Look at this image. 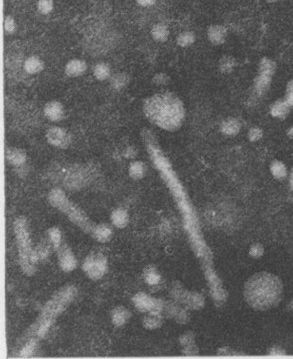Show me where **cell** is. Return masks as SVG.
Returning <instances> with one entry per match:
<instances>
[{
  "label": "cell",
  "mask_w": 293,
  "mask_h": 359,
  "mask_svg": "<svg viewBox=\"0 0 293 359\" xmlns=\"http://www.w3.org/2000/svg\"><path fill=\"white\" fill-rule=\"evenodd\" d=\"M78 294L79 291L74 285H64L55 291L43 306L35 321L18 336L10 349V357H15L19 348L29 339H44L57 319L74 303Z\"/></svg>",
  "instance_id": "1"
},
{
  "label": "cell",
  "mask_w": 293,
  "mask_h": 359,
  "mask_svg": "<svg viewBox=\"0 0 293 359\" xmlns=\"http://www.w3.org/2000/svg\"><path fill=\"white\" fill-rule=\"evenodd\" d=\"M143 112L152 124L169 132L181 128L186 118L183 102L170 91L159 93L145 99Z\"/></svg>",
  "instance_id": "2"
},
{
  "label": "cell",
  "mask_w": 293,
  "mask_h": 359,
  "mask_svg": "<svg viewBox=\"0 0 293 359\" xmlns=\"http://www.w3.org/2000/svg\"><path fill=\"white\" fill-rule=\"evenodd\" d=\"M284 288L278 276L260 272L249 277L244 285L243 295L250 307L267 311L277 306L283 298Z\"/></svg>",
  "instance_id": "3"
},
{
  "label": "cell",
  "mask_w": 293,
  "mask_h": 359,
  "mask_svg": "<svg viewBox=\"0 0 293 359\" xmlns=\"http://www.w3.org/2000/svg\"><path fill=\"white\" fill-rule=\"evenodd\" d=\"M13 229L19 269L27 277H33L37 272L39 262L35 248L33 246L28 219L25 216L16 217L13 222Z\"/></svg>",
  "instance_id": "4"
},
{
  "label": "cell",
  "mask_w": 293,
  "mask_h": 359,
  "mask_svg": "<svg viewBox=\"0 0 293 359\" xmlns=\"http://www.w3.org/2000/svg\"><path fill=\"white\" fill-rule=\"evenodd\" d=\"M47 200L52 207L66 216L73 225L77 227L84 233L92 238L97 224L93 222L85 210L68 197L64 189L60 187L51 189Z\"/></svg>",
  "instance_id": "5"
},
{
  "label": "cell",
  "mask_w": 293,
  "mask_h": 359,
  "mask_svg": "<svg viewBox=\"0 0 293 359\" xmlns=\"http://www.w3.org/2000/svg\"><path fill=\"white\" fill-rule=\"evenodd\" d=\"M58 168L62 183L71 190H77L88 186L96 174L93 165H72L64 168Z\"/></svg>",
  "instance_id": "6"
},
{
  "label": "cell",
  "mask_w": 293,
  "mask_h": 359,
  "mask_svg": "<svg viewBox=\"0 0 293 359\" xmlns=\"http://www.w3.org/2000/svg\"><path fill=\"white\" fill-rule=\"evenodd\" d=\"M82 270L93 282L103 278L109 271V261L102 252H91L83 261Z\"/></svg>",
  "instance_id": "7"
},
{
  "label": "cell",
  "mask_w": 293,
  "mask_h": 359,
  "mask_svg": "<svg viewBox=\"0 0 293 359\" xmlns=\"http://www.w3.org/2000/svg\"><path fill=\"white\" fill-rule=\"evenodd\" d=\"M132 303L135 309L142 313L162 314L165 302L160 298H154L147 293L138 292L132 298Z\"/></svg>",
  "instance_id": "8"
},
{
  "label": "cell",
  "mask_w": 293,
  "mask_h": 359,
  "mask_svg": "<svg viewBox=\"0 0 293 359\" xmlns=\"http://www.w3.org/2000/svg\"><path fill=\"white\" fill-rule=\"evenodd\" d=\"M57 262L62 271L71 273L78 266V260L70 245L64 240L60 246L55 249Z\"/></svg>",
  "instance_id": "9"
},
{
  "label": "cell",
  "mask_w": 293,
  "mask_h": 359,
  "mask_svg": "<svg viewBox=\"0 0 293 359\" xmlns=\"http://www.w3.org/2000/svg\"><path fill=\"white\" fill-rule=\"evenodd\" d=\"M46 139L53 147L67 149L71 144L73 138L70 132L60 126H52L46 132Z\"/></svg>",
  "instance_id": "10"
},
{
  "label": "cell",
  "mask_w": 293,
  "mask_h": 359,
  "mask_svg": "<svg viewBox=\"0 0 293 359\" xmlns=\"http://www.w3.org/2000/svg\"><path fill=\"white\" fill-rule=\"evenodd\" d=\"M162 314L168 319L172 320L181 325H184L190 321V313L188 312L187 309L173 300L165 302Z\"/></svg>",
  "instance_id": "11"
},
{
  "label": "cell",
  "mask_w": 293,
  "mask_h": 359,
  "mask_svg": "<svg viewBox=\"0 0 293 359\" xmlns=\"http://www.w3.org/2000/svg\"><path fill=\"white\" fill-rule=\"evenodd\" d=\"M206 276L208 281L210 292H211L213 301L219 303V305L223 304L227 300L226 291L222 288L220 279L211 270V268L208 267V265L207 266V270H206Z\"/></svg>",
  "instance_id": "12"
},
{
  "label": "cell",
  "mask_w": 293,
  "mask_h": 359,
  "mask_svg": "<svg viewBox=\"0 0 293 359\" xmlns=\"http://www.w3.org/2000/svg\"><path fill=\"white\" fill-rule=\"evenodd\" d=\"M43 112L45 116L52 122H60L65 118L64 105L58 101H51L46 103Z\"/></svg>",
  "instance_id": "13"
},
{
  "label": "cell",
  "mask_w": 293,
  "mask_h": 359,
  "mask_svg": "<svg viewBox=\"0 0 293 359\" xmlns=\"http://www.w3.org/2000/svg\"><path fill=\"white\" fill-rule=\"evenodd\" d=\"M131 317V312L123 306H115L111 311V322L116 327H122L127 325Z\"/></svg>",
  "instance_id": "14"
},
{
  "label": "cell",
  "mask_w": 293,
  "mask_h": 359,
  "mask_svg": "<svg viewBox=\"0 0 293 359\" xmlns=\"http://www.w3.org/2000/svg\"><path fill=\"white\" fill-rule=\"evenodd\" d=\"M26 151L18 147H8L6 148V159L13 166L19 168L26 163Z\"/></svg>",
  "instance_id": "15"
},
{
  "label": "cell",
  "mask_w": 293,
  "mask_h": 359,
  "mask_svg": "<svg viewBox=\"0 0 293 359\" xmlns=\"http://www.w3.org/2000/svg\"><path fill=\"white\" fill-rule=\"evenodd\" d=\"M207 39L214 46H222L228 37V31L220 25H211L207 31Z\"/></svg>",
  "instance_id": "16"
},
{
  "label": "cell",
  "mask_w": 293,
  "mask_h": 359,
  "mask_svg": "<svg viewBox=\"0 0 293 359\" xmlns=\"http://www.w3.org/2000/svg\"><path fill=\"white\" fill-rule=\"evenodd\" d=\"M88 67V63L85 60L81 58H73L67 63L65 73L69 77H79L85 74Z\"/></svg>",
  "instance_id": "17"
},
{
  "label": "cell",
  "mask_w": 293,
  "mask_h": 359,
  "mask_svg": "<svg viewBox=\"0 0 293 359\" xmlns=\"http://www.w3.org/2000/svg\"><path fill=\"white\" fill-rule=\"evenodd\" d=\"M110 221L114 227L119 229H123L127 228L130 223V214L123 207H117L111 213Z\"/></svg>",
  "instance_id": "18"
},
{
  "label": "cell",
  "mask_w": 293,
  "mask_h": 359,
  "mask_svg": "<svg viewBox=\"0 0 293 359\" xmlns=\"http://www.w3.org/2000/svg\"><path fill=\"white\" fill-rule=\"evenodd\" d=\"M113 234V229L111 225L106 223L97 224L92 238L101 244H106L112 240Z\"/></svg>",
  "instance_id": "19"
},
{
  "label": "cell",
  "mask_w": 293,
  "mask_h": 359,
  "mask_svg": "<svg viewBox=\"0 0 293 359\" xmlns=\"http://www.w3.org/2000/svg\"><path fill=\"white\" fill-rule=\"evenodd\" d=\"M291 106L285 98L279 99L272 104L270 108V114L272 117L278 119L283 120L289 115Z\"/></svg>",
  "instance_id": "20"
},
{
  "label": "cell",
  "mask_w": 293,
  "mask_h": 359,
  "mask_svg": "<svg viewBox=\"0 0 293 359\" xmlns=\"http://www.w3.org/2000/svg\"><path fill=\"white\" fill-rule=\"evenodd\" d=\"M242 125L240 120L229 117L223 120L220 125V131L227 136H236L240 133Z\"/></svg>",
  "instance_id": "21"
},
{
  "label": "cell",
  "mask_w": 293,
  "mask_h": 359,
  "mask_svg": "<svg viewBox=\"0 0 293 359\" xmlns=\"http://www.w3.org/2000/svg\"><path fill=\"white\" fill-rule=\"evenodd\" d=\"M23 67L28 74H38L44 70L45 63L40 57L37 55H31L25 59Z\"/></svg>",
  "instance_id": "22"
},
{
  "label": "cell",
  "mask_w": 293,
  "mask_h": 359,
  "mask_svg": "<svg viewBox=\"0 0 293 359\" xmlns=\"http://www.w3.org/2000/svg\"><path fill=\"white\" fill-rule=\"evenodd\" d=\"M41 340H39L37 337H32L27 341L22 348H19V351L16 353L15 357H19V358H29L32 357L37 348H38L39 344Z\"/></svg>",
  "instance_id": "23"
},
{
  "label": "cell",
  "mask_w": 293,
  "mask_h": 359,
  "mask_svg": "<svg viewBox=\"0 0 293 359\" xmlns=\"http://www.w3.org/2000/svg\"><path fill=\"white\" fill-rule=\"evenodd\" d=\"M143 277H144V282L151 287L158 286L160 285L162 281V274L157 267L154 266H148L144 268Z\"/></svg>",
  "instance_id": "24"
},
{
  "label": "cell",
  "mask_w": 293,
  "mask_h": 359,
  "mask_svg": "<svg viewBox=\"0 0 293 359\" xmlns=\"http://www.w3.org/2000/svg\"><path fill=\"white\" fill-rule=\"evenodd\" d=\"M204 296L202 294L198 292H191L189 291L183 303V307L186 308L187 309H192V310H199L204 307Z\"/></svg>",
  "instance_id": "25"
},
{
  "label": "cell",
  "mask_w": 293,
  "mask_h": 359,
  "mask_svg": "<svg viewBox=\"0 0 293 359\" xmlns=\"http://www.w3.org/2000/svg\"><path fill=\"white\" fill-rule=\"evenodd\" d=\"M130 82V75L125 72H120L111 76L109 84L111 88L116 91H121L128 86Z\"/></svg>",
  "instance_id": "26"
},
{
  "label": "cell",
  "mask_w": 293,
  "mask_h": 359,
  "mask_svg": "<svg viewBox=\"0 0 293 359\" xmlns=\"http://www.w3.org/2000/svg\"><path fill=\"white\" fill-rule=\"evenodd\" d=\"M128 172L133 180H141L148 173V166L141 161H134L129 165Z\"/></svg>",
  "instance_id": "27"
},
{
  "label": "cell",
  "mask_w": 293,
  "mask_h": 359,
  "mask_svg": "<svg viewBox=\"0 0 293 359\" xmlns=\"http://www.w3.org/2000/svg\"><path fill=\"white\" fill-rule=\"evenodd\" d=\"M164 322V315L159 313H147L143 318L142 325L146 330H154L160 328Z\"/></svg>",
  "instance_id": "28"
},
{
  "label": "cell",
  "mask_w": 293,
  "mask_h": 359,
  "mask_svg": "<svg viewBox=\"0 0 293 359\" xmlns=\"http://www.w3.org/2000/svg\"><path fill=\"white\" fill-rule=\"evenodd\" d=\"M272 78L273 77L258 73L253 81V90L257 95L263 96L267 92L271 84Z\"/></svg>",
  "instance_id": "29"
},
{
  "label": "cell",
  "mask_w": 293,
  "mask_h": 359,
  "mask_svg": "<svg viewBox=\"0 0 293 359\" xmlns=\"http://www.w3.org/2000/svg\"><path fill=\"white\" fill-rule=\"evenodd\" d=\"M189 291L183 286L180 282H174L169 288V294L172 300L183 306Z\"/></svg>",
  "instance_id": "30"
},
{
  "label": "cell",
  "mask_w": 293,
  "mask_h": 359,
  "mask_svg": "<svg viewBox=\"0 0 293 359\" xmlns=\"http://www.w3.org/2000/svg\"><path fill=\"white\" fill-rule=\"evenodd\" d=\"M277 70V64L274 60L268 57L261 58L258 66V73L273 77Z\"/></svg>",
  "instance_id": "31"
},
{
  "label": "cell",
  "mask_w": 293,
  "mask_h": 359,
  "mask_svg": "<svg viewBox=\"0 0 293 359\" xmlns=\"http://www.w3.org/2000/svg\"><path fill=\"white\" fill-rule=\"evenodd\" d=\"M270 172L272 176L277 180H284L288 177V171L286 165L282 161L275 160L270 163Z\"/></svg>",
  "instance_id": "32"
},
{
  "label": "cell",
  "mask_w": 293,
  "mask_h": 359,
  "mask_svg": "<svg viewBox=\"0 0 293 359\" xmlns=\"http://www.w3.org/2000/svg\"><path fill=\"white\" fill-rule=\"evenodd\" d=\"M46 238H47L49 243H50L53 250L58 248L61 245V243L64 241L63 231L58 227L56 226L51 227L50 228L47 230Z\"/></svg>",
  "instance_id": "33"
},
{
  "label": "cell",
  "mask_w": 293,
  "mask_h": 359,
  "mask_svg": "<svg viewBox=\"0 0 293 359\" xmlns=\"http://www.w3.org/2000/svg\"><path fill=\"white\" fill-rule=\"evenodd\" d=\"M93 75L96 79L99 81H105L110 79L112 76V70L108 63L101 62L97 63L93 68Z\"/></svg>",
  "instance_id": "34"
},
{
  "label": "cell",
  "mask_w": 293,
  "mask_h": 359,
  "mask_svg": "<svg viewBox=\"0 0 293 359\" xmlns=\"http://www.w3.org/2000/svg\"><path fill=\"white\" fill-rule=\"evenodd\" d=\"M151 34L156 42H165L169 39L170 31L166 25L159 23L151 28Z\"/></svg>",
  "instance_id": "35"
},
{
  "label": "cell",
  "mask_w": 293,
  "mask_h": 359,
  "mask_svg": "<svg viewBox=\"0 0 293 359\" xmlns=\"http://www.w3.org/2000/svg\"><path fill=\"white\" fill-rule=\"evenodd\" d=\"M237 66L235 58L231 55H224L219 62V71L223 74H229Z\"/></svg>",
  "instance_id": "36"
},
{
  "label": "cell",
  "mask_w": 293,
  "mask_h": 359,
  "mask_svg": "<svg viewBox=\"0 0 293 359\" xmlns=\"http://www.w3.org/2000/svg\"><path fill=\"white\" fill-rule=\"evenodd\" d=\"M196 42V35L192 31H183L179 34L177 43L180 47L187 48L193 45Z\"/></svg>",
  "instance_id": "37"
},
{
  "label": "cell",
  "mask_w": 293,
  "mask_h": 359,
  "mask_svg": "<svg viewBox=\"0 0 293 359\" xmlns=\"http://www.w3.org/2000/svg\"><path fill=\"white\" fill-rule=\"evenodd\" d=\"M52 250H53V249H52V247L48 240L44 242V243H40L35 248L36 254H37L38 262L41 263L46 261L50 256L51 251Z\"/></svg>",
  "instance_id": "38"
},
{
  "label": "cell",
  "mask_w": 293,
  "mask_h": 359,
  "mask_svg": "<svg viewBox=\"0 0 293 359\" xmlns=\"http://www.w3.org/2000/svg\"><path fill=\"white\" fill-rule=\"evenodd\" d=\"M53 8V0H38L37 1V10L41 14H49V13H52Z\"/></svg>",
  "instance_id": "39"
},
{
  "label": "cell",
  "mask_w": 293,
  "mask_h": 359,
  "mask_svg": "<svg viewBox=\"0 0 293 359\" xmlns=\"http://www.w3.org/2000/svg\"><path fill=\"white\" fill-rule=\"evenodd\" d=\"M4 31L6 34L11 35L14 34L17 29V25H16V21L14 17L11 15H7L4 19Z\"/></svg>",
  "instance_id": "40"
},
{
  "label": "cell",
  "mask_w": 293,
  "mask_h": 359,
  "mask_svg": "<svg viewBox=\"0 0 293 359\" xmlns=\"http://www.w3.org/2000/svg\"><path fill=\"white\" fill-rule=\"evenodd\" d=\"M171 82L169 75L165 73H158L152 77V83L156 86H167Z\"/></svg>",
  "instance_id": "41"
},
{
  "label": "cell",
  "mask_w": 293,
  "mask_h": 359,
  "mask_svg": "<svg viewBox=\"0 0 293 359\" xmlns=\"http://www.w3.org/2000/svg\"><path fill=\"white\" fill-rule=\"evenodd\" d=\"M263 136H264V132H263L262 129L258 127V126L252 127V128L249 129V132H248V139L250 142H258L262 139Z\"/></svg>",
  "instance_id": "42"
},
{
  "label": "cell",
  "mask_w": 293,
  "mask_h": 359,
  "mask_svg": "<svg viewBox=\"0 0 293 359\" xmlns=\"http://www.w3.org/2000/svg\"><path fill=\"white\" fill-rule=\"evenodd\" d=\"M180 345L183 348L195 345L194 335L192 332H187L182 335L180 337Z\"/></svg>",
  "instance_id": "43"
},
{
  "label": "cell",
  "mask_w": 293,
  "mask_h": 359,
  "mask_svg": "<svg viewBox=\"0 0 293 359\" xmlns=\"http://www.w3.org/2000/svg\"><path fill=\"white\" fill-rule=\"evenodd\" d=\"M264 253V246L260 243L253 244V246H251L250 249H249V255H250L251 257L255 258V259H259V258L262 257Z\"/></svg>",
  "instance_id": "44"
},
{
  "label": "cell",
  "mask_w": 293,
  "mask_h": 359,
  "mask_svg": "<svg viewBox=\"0 0 293 359\" xmlns=\"http://www.w3.org/2000/svg\"><path fill=\"white\" fill-rule=\"evenodd\" d=\"M285 99L293 107V79L288 81L287 84Z\"/></svg>",
  "instance_id": "45"
},
{
  "label": "cell",
  "mask_w": 293,
  "mask_h": 359,
  "mask_svg": "<svg viewBox=\"0 0 293 359\" xmlns=\"http://www.w3.org/2000/svg\"><path fill=\"white\" fill-rule=\"evenodd\" d=\"M123 157L127 159H134L138 155V151L136 147L128 146L123 152Z\"/></svg>",
  "instance_id": "46"
},
{
  "label": "cell",
  "mask_w": 293,
  "mask_h": 359,
  "mask_svg": "<svg viewBox=\"0 0 293 359\" xmlns=\"http://www.w3.org/2000/svg\"><path fill=\"white\" fill-rule=\"evenodd\" d=\"M285 354H286V352H285V350L279 346L273 347L268 351V355L272 356V357H279V356H284Z\"/></svg>",
  "instance_id": "47"
},
{
  "label": "cell",
  "mask_w": 293,
  "mask_h": 359,
  "mask_svg": "<svg viewBox=\"0 0 293 359\" xmlns=\"http://www.w3.org/2000/svg\"><path fill=\"white\" fill-rule=\"evenodd\" d=\"M135 2L142 7H150L154 6L157 0H135Z\"/></svg>",
  "instance_id": "48"
},
{
  "label": "cell",
  "mask_w": 293,
  "mask_h": 359,
  "mask_svg": "<svg viewBox=\"0 0 293 359\" xmlns=\"http://www.w3.org/2000/svg\"><path fill=\"white\" fill-rule=\"evenodd\" d=\"M219 354L222 356L237 355V353H233L232 350H228V348H221L219 350Z\"/></svg>",
  "instance_id": "49"
},
{
  "label": "cell",
  "mask_w": 293,
  "mask_h": 359,
  "mask_svg": "<svg viewBox=\"0 0 293 359\" xmlns=\"http://www.w3.org/2000/svg\"><path fill=\"white\" fill-rule=\"evenodd\" d=\"M289 186L290 189L293 191V168L291 169V172L289 174Z\"/></svg>",
  "instance_id": "50"
},
{
  "label": "cell",
  "mask_w": 293,
  "mask_h": 359,
  "mask_svg": "<svg viewBox=\"0 0 293 359\" xmlns=\"http://www.w3.org/2000/svg\"><path fill=\"white\" fill-rule=\"evenodd\" d=\"M287 136L290 138V139H293V126L288 129L287 130Z\"/></svg>",
  "instance_id": "51"
},
{
  "label": "cell",
  "mask_w": 293,
  "mask_h": 359,
  "mask_svg": "<svg viewBox=\"0 0 293 359\" xmlns=\"http://www.w3.org/2000/svg\"><path fill=\"white\" fill-rule=\"evenodd\" d=\"M288 308H289V310L291 311V313L293 314V301H291V303H289Z\"/></svg>",
  "instance_id": "52"
},
{
  "label": "cell",
  "mask_w": 293,
  "mask_h": 359,
  "mask_svg": "<svg viewBox=\"0 0 293 359\" xmlns=\"http://www.w3.org/2000/svg\"><path fill=\"white\" fill-rule=\"evenodd\" d=\"M265 1L269 4H274V3L278 2L279 0H265Z\"/></svg>",
  "instance_id": "53"
}]
</instances>
